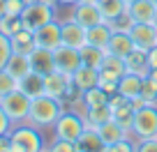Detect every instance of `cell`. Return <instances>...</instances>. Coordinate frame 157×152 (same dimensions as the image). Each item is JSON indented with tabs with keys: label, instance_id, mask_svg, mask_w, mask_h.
Masks as SVG:
<instances>
[{
	"label": "cell",
	"instance_id": "3",
	"mask_svg": "<svg viewBox=\"0 0 157 152\" xmlns=\"http://www.w3.org/2000/svg\"><path fill=\"white\" fill-rule=\"evenodd\" d=\"M83 129H86L83 113L63 111V115L53 124V136L56 138H67V141H78V136L83 134Z\"/></svg>",
	"mask_w": 157,
	"mask_h": 152
},
{
	"label": "cell",
	"instance_id": "13",
	"mask_svg": "<svg viewBox=\"0 0 157 152\" xmlns=\"http://www.w3.org/2000/svg\"><path fill=\"white\" fill-rule=\"evenodd\" d=\"M155 12H157V5L152 0H134L127 5V14L132 16L134 23H152Z\"/></svg>",
	"mask_w": 157,
	"mask_h": 152
},
{
	"label": "cell",
	"instance_id": "40",
	"mask_svg": "<svg viewBox=\"0 0 157 152\" xmlns=\"http://www.w3.org/2000/svg\"><path fill=\"white\" fill-rule=\"evenodd\" d=\"M10 129H12V120L5 113V108L0 106V134H10Z\"/></svg>",
	"mask_w": 157,
	"mask_h": 152
},
{
	"label": "cell",
	"instance_id": "32",
	"mask_svg": "<svg viewBox=\"0 0 157 152\" xmlns=\"http://www.w3.org/2000/svg\"><path fill=\"white\" fill-rule=\"evenodd\" d=\"M16 88H19V79L12 76L7 69H0V99L5 97V95L14 92Z\"/></svg>",
	"mask_w": 157,
	"mask_h": 152
},
{
	"label": "cell",
	"instance_id": "8",
	"mask_svg": "<svg viewBox=\"0 0 157 152\" xmlns=\"http://www.w3.org/2000/svg\"><path fill=\"white\" fill-rule=\"evenodd\" d=\"M53 60H56V69L63 74H69V76L83 65L81 49H74V46H67V44H60L53 51Z\"/></svg>",
	"mask_w": 157,
	"mask_h": 152
},
{
	"label": "cell",
	"instance_id": "28",
	"mask_svg": "<svg viewBox=\"0 0 157 152\" xmlns=\"http://www.w3.org/2000/svg\"><path fill=\"white\" fill-rule=\"evenodd\" d=\"M104 55H106V51H104V49H97V46H90V44H86L83 49H81L83 65H88V67H95V69H102Z\"/></svg>",
	"mask_w": 157,
	"mask_h": 152
},
{
	"label": "cell",
	"instance_id": "49",
	"mask_svg": "<svg viewBox=\"0 0 157 152\" xmlns=\"http://www.w3.org/2000/svg\"><path fill=\"white\" fill-rule=\"evenodd\" d=\"M152 2H155V5H157V0H152Z\"/></svg>",
	"mask_w": 157,
	"mask_h": 152
},
{
	"label": "cell",
	"instance_id": "12",
	"mask_svg": "<svg viewBox=\"0 0 157 152\" xmlns=\"http://www.w3.org/2000/svg\"><path fill=\"white\" fill-rule=\"evenodd\" d=\"M129 37L139 49H152L157 46V25L155 23H134L129 30Z\"/></svg>",
	"mask_w": 157,
	"mask_h": 152
},
{
	"label": "cell",
	"instance_id": "47",
	"mask_svg": "<svg viewBox=\"0 0 157 152\" xmlns=\"http://www.w3.org/2000/svg\"><path fill=\"white\" fill-rule=\"evenodd\" d=\"M152 23H155V25H157V12H155V21H152Z\"/></svg>",
	"mask_w": 157,
	"mask_h": 152
},
{
	"label": "cell",
	"instance_id": "46",
	"mask_svg": "<svg viewBox=\"0 0 157 152\" xmlns=\"http://www.w3.org/2000/svg\"><path fill=\"white\" fill-rule=\"evenodd\" d=\"M5 12H7V0H0V19L5 16Z\"/></svg>",
	"mask_w": 157,
	"mask_h": 152
},
{
	"label": "cell",
	"instance_id": "11",
	"mask_svg": "<svg viewBox=\"0 0 157 152\" xmlns=\"http://www.w3.org/2000/svg\"><path fill=\"white\" fill-rule=\"evenodd\" d=\"M72 19L78 21L81 25H86V28H93V25L102 23L104 16H102V12H99L97 2H76V5L72 7Z\"/></svg>",
	"mask_w": 157,
	"mask_h": 152
},
{
	"label": "cell",
	"instance_id": "18",
	"mask_svg": "<svg viewBox=\"0 0 157 152\" xmlns=\"http://www.w3.org/2000/svg\"><path fill=\"white\" fill-rule=\"evenodd\" d=\"M134 39L129 37V32H113L111 39H109V46H106V53L111 55H118V58H127V53L134 49Z\"/></svg>",
	"mask_w": 157,
	"mask_h": 152
},
{
	"label": "cell",
	"instance_id": "33",
	"mask_svg": "<svg viewBox=\"0 0 157 152\" xmlns=\"http://www.w3.org/2000/svg\"><path fill=\"white\" fill-rule=\"evenodd\" d=\"M49 150H53V152H78V143H76V141H67V138H56V136H53V143L49 145Z\"/></svg>",
	"mask_w": 157,
	"mask_h": 152
},
{
	"label": "cell",
	"instance_id": "22",
	"mask_svg": "<svg viewBox=\"0 0 157 152\" xmlns=\"http://www.w3.org/2000/svg\"><path fill=\"white\" fill-rule=\"evenodd\" d=\"M111 35H113L111 23L102 21V23H97V25H93V28H88V44H90V46H97V49H104V51H106L109 39H111Z\"/></svg>",
	"mask_w": 157,
	"mask_h": 152
},
{
	"label": "cell",
	"instance_id": "15",
	"mask_svg": "<svg viewBox=\"0 0 157 152\" xmlns=\"http://www.w3.org/2000/svg\"><path fill=\"white\" fill-rule=\"evenodd\" d=\"M141 88H143V76L134 72H125L120 76V83H118V92L127 99H136L141 97Z\"/></svg>",
	"mask_w": 157,
	"mask_h": 152
},
{
	"label": "cell",
	"instance_id": "26",
	"mask_svg": "<svg viewBox=\"0 0 157 152\" xmlns=\"http://www.w3.org/2000/svg\"><path fill=\"white\" fill-rule=\"evenodd\" d=\"M97 5H99V12H102L106 23H111L113 19H118L120 14L127 12V2L125 0H97Z\"/></svg>",
	"mask_w": 157,
	"mask_h": 152
},
{
	"label": "cell",
	"instance_id": "43",
	"mask_svg": "<svg viewBox=\"0 0 157 152\" xmlns=\"http://www.w3.org/2000/svg\"><path fill=\"white\" fill-rule=\"evenodd\" d=\"M76 2H81V0H58V5H65V7H74Z\"/></svg>",
	"mask_w": 157,
	"mask_h": 152
},
{
	"label": "cell",
	"instance_id": "6",
	"mask_svg": "<svg viewBox=\"0 0 157 152\" xmlns=\"http://www.w3.org/2000/svg\"><path fill=\"white\" fill-rule=\"evenodd\" d=\"M132 134L134 138H148L157 136V104H146V106L136 108L132 122Z\"/></svg>",
	"mask_w": 157,
	"mask_h": 152
},
{
	"label": "cell",
	"instance_id": "10",
	"mask_svg": "<svg viewBox=\"0 0 157 152\" xmlns=\"http://www.w3.org/2000/svg\"><path fill=\"white\" fill-rule=\"evenodd\" d=\"M60 25H63V44L74 46V49H83L88 44V28L86 25H81L74 19L60 21Z\"/></svg>",
	"mask_w": 157,
	"mask_h": 152
},
{
	"label": "cell",
	"instance_id": "5",
	"mask_svg": "<svg viewBox=\"0 0 157 152\" xmlns=\"http://www.w3.org/2000/svg\"><path fill=\"white\" fill-rule=\"evenodd\" d=\"M76 92L78 90L74 88L69 74H63V72H58V69H53L51 74L44 76V95H49V97L67 102V99H72V95H76Z\"/></svg>",
	"mask_w": 157,
	"mask_h": 152
},
{
	"label": "cell",
	"instance_id": "29",
	"mask_svg": "<svg viewBox=\"0 0 157 152\" xmlns=\"http://www.w3.org/2000/svg\"><path fill=\"white\" fill-rule=\"evenodd\" d=\"M118 83H120V76L113 72H106V69H99V81L97 85L109 95H116L118 92Z\"/></svg>",
	"mask_w": 157,
	"mask_h": 152
},
{
	"label": "cell",
	"instance_id": "19",
	"mask_svg": "<svg viewBox=\"0 0 157 152\" xmlns=\"http://www.w3.org/2000/svg\"><path fill=\"white\" fill-rule=\"evenodd\" d=\"M10 42H12V51H14V53H25V55H30L35 49H37L35 32H33V30H28V28H21L16 35H12Z\"/></svg>",
	"mask_w": 157,
	"mask_h": 152
},
{
	"label": "cell",
	"instance_id": "41",
	"mask_svg": "<svg viewBox=\"0 0 157 152\" xmlns=\"http://www.w3.org/2000/svg\"><path fill=\"white\" fill-rule=\"evenodd\" d=\"M0 152H12V141H10V134H0Z\"/></svg>",
	"mask_w": 157,
	"mask_h": 152
},
{
	"label": "cell",
	"instance_id": "14",
	"mask_svg": "<svg viewBox=\"0 0 157 152\" xmlns=\"http://www.w3.org/2000/svg\"><path fill=\"white\" fill-rule=\"evenodd\" d=\"M97 81H99V69L88 67V65H81V67L72 74V83H74V88L78 90V95L90 90V88H95Z\"/></svg>",
	"mask_w": 157,
	"mask_h": 152
},
{
	"label": "cell",
	"instance_id": "45",
	"mask_svg": "<svg viewBox=\"0 0 157 152\" xmlns=\"http://www.w3.org/2000/svg\"><path fill=\"white\" fill-rule=\"evenodd\" d=\"M148 79H150L152 83L157 85V69H150V72H148Z\"/></svg>",
	"mask_w": 157,
	"mask_h": 152
},
{
	"label": "cell",
	"instance_id": "7",
	"mask_svg": "<svg viewBox=\"0 0 157 152\" xmlns=\"http://www.w3.org/2000/svg\"><path fill=\"white\" fill-rule=\"evenodd\" d=\"M56 16H58V12H56L53 5H46V2H30V5H25L23 14H21V21H23V28L28 30H37L42 28V25H46L49 21H53Z\"/></svg>",
	"mask_w": 157,
	"mask_h": 152
},
{
	"label": "cell",
	"instance_id": "23",
	"mask_svg": "<svg viewBox=\"0 0 157 152\" xmlns=\"http://www.w3.org/2000/svg\"><path fill=\"white\" fill-rule=\"evenodd\" d=\"M78 152L81 150H104V141H102V136H99V132H97V127H93V124H88L86 122V129H83V134L78 136Z\"/></svg>",
	"mask_w": 157,
	"mask_h": 152
},
{
	"label": "cell",
	"instance_id": "35",
	"mask_svg": "<svg viewBox=\"0 0 157 152\" xmlns=\"http://www.w3.org/2000/svg\"><path fill=\"white\" fill-rule=\"evenodd\" d=\"M12 53H14V51H12V42H10V37L0 32V69H5V67H7V60H10V55H12Z\"/></svg>",
	"mask_w": 157,
	"mask_h": 152
},
{
	"label": "cell",
	"instance_id": "27",
	"mask_svg": "<svg viewBox=\"0 0 157 152\" xmlns=\"http://www.w3.org/2000/svg\"><path fill=\"white\" fill-rule=\"evenodd\" d=\"M83 118L88 124H93V127H99V124L109 122V120L113 118V113H111V106H95V108H86L83 111Z\"/></svg>",
	"mask_w": 157,
	"mask_h": 152
},
{
	"label": "cell",
	"instance_id": "21",
	"mask_svg": "<svg viewBox=\"0 0 157 152\" xmlns=\"http://www.w3.org/2000/svg\"><path fill=\"white\" fill-rule=\"evenodd\" d=\"M125 65H127V72L141 74L143 79H146L148 72H150V67H148V51L134 46V49L127 53V58H125Z\"/></svg>",
	"mask_w": 157,
	"mask_h": 152
},
{
	"label": "cell",
	"instance_id": "44",
	"mask_svg": "<svg viewBox=\"0 0 157 152\" xmlns=\"http://www.w3.org/2000/svg\"><path fill=\"white\" fill-rule=\"evenodd\" d=\"M30 2H46V5H53V7H58V0H30ZM28 2V5H30Z\"/></svg>",
	"mask_w": 157,
	"mask_h": 152
},
{
	"label": "cell",
	"instance_id": "31",
	"mask_svg": "<svg viewBox=\"0 0 157 152\" xmlns=\"http://www.w3.org/2000/svg\"><path fill=\"white\" fill-rule=\"evenodd\" d=\"M102 69L113 72V74H118V76H123V74L127 72V65H125V58H118V55L106 53V55H104V62H102Z\"/></svg>",
	"mask_w": 157,
	"mask_h": 152
},
{
	"label": "cell",
	"instance_id": "20",
	"mask_svg": "<svg viewBox=\"0 0 157 152\" xmlns=\"http://www.w3.org/2000/svg\"><path fill=\"white\" fill-rule=\"evenodd\" d=\"M19 90L21 92H25L30 99L39 97V95H44V76L39 72H28L23 76V79H19Z\"/></svg>",
	"mask_w": 157,
	"mask_h": 152
},
{
	"label": "cell",
	"instance_id": "39",
	"mask_svg": "<svg viewBox=\"0 0 157 152\" xmlns=\"http://www.w3.org/2000/svg\"><path fill=\"white\" fill-rule=\"evenodd\" d=\"M23 9H25V2H23V0H7V12H5V14L21 16V14H23Z\"/></svg>",
	"mask_w": 157,
	"mask_h": 152
},
{
	"label": "cell",
	"instance_id": "4",
	"mask_svg": "<svg viewBox=\"0 0 157 152\" xmlns=\"http://www.w3.org/2000/svg\"><path fill=\"white\" fill-rule=\"evenodd\" d=\"M30 104H33V99H30V97H28L25 92H21L19 88H16L14 92L5 95V97L0 99V106L5 108V113L10 115L12 124H19V122H28Z\"/></svg>",
	"mask_w": 157,
	"mask_h": 152
},
{
	"label": "cell",
	"instance_id": "24",
	"mask_svg": "<svg viewBox=\"0 0 157 152\" xmlns=\"http://www.w3.org/2000/svg\"><path fill=\"white\" fill-rule=\"evenodd\" d=\"M7 72L16 79H23L28 72H33V62H30V55L25 53H12L10 60H7Z\"/></svg>",
	"mask_w": 157,
	"mask_h": 152
},
{
	"label": "cell",
	"instance_id": "37",
	"mask_svg": "<svg viewBox=\"0 0 157 152\" xmlns=\"http://www.w3.org/2000/svg\"><path fill=\"white\" fill-rule=\"evenodd\" d=\"M141 97L146 99L148 104H157V85L152 83L150 79H143V88H141Z\"/></svg>",
	"mask_w": 157,
	"mask_h": 152
},
{
	"label": "cell",
	"instance_id": "9",
	"mask_svg": "<svg viewBox=\"0 0 157 152\" xmlns=\"http://www.w3.org/2000/svg\"><path fill=\"white\" fill-rule=\"evenodd\" d=\"M35 42H37V46H42V49L56 51L60 44H63V25H60V21L53 19L46 25L37 28L35 30Z\"/></svg>",
	"mask_w": 157,
	"mask_h": 152
},
{
	"label": "cell",
	"instance_id": "25",
	"mask_svg": "<svg viewBox=\"0 0 157 152\" xmlns=\"http://www.w3.org/2000/svg\"><path fill=\"white\" fill-rule=\"evenodd\" d=\"M109 99H111V95L104 92L99 85H95V88L81 92V106H83V111L86 108H95V106H106Z\"/></svg>",
	"mask_w": 157,
	"mask_h": 152
},
{
	"label": "cell",
	"instance_id": "38",
	"mask_svg": "<svg viewBox=\"0 0 157 152\" xmlns=\"http://www.w3.org/2000/svg\"><path fill=\"white\" fill-rule=\"evenodd\" d=\"M136 150H141V152H157V136L139 138L136 141Z\"/></svg>",
	"mask_w": 157,
	"mask_h": 152
},
{
	"label": "cell",
	"instance_id": "36",
	"mask_svg": "<svg viewBox=\"0 0 157 152\" xmlns=\"http://www.w3.org/2000/svg\"><path fill=\"white\" fill-rule=\"evenodd\" d=\"M136 150V141H132V138H120L118 143H113V145H109L104 152H134Z\"/></svg>",
	"mask_w": 157,
	"mask_h": 152
},
{
	"label": "cell",
	"instance_id": "30",
	"mask_svg": "<svg viewBox=\"0 0 157 152\" xmlns=\"http://www.w3.org/2000/svg\"><path fill=\"white\" fill-rule=\"evenodd\" d=\"M21 28H23V21H21V16H10V14H5L2 19H0V32L7 35V37L16 35Z\"/></svg>",
	"mask_w": 157,
	"mask_h": 152
},
{
	"label": "cell",
	"instance_id": "2",
	"mask_svg": "<svg viewBox=\"0 0 157 152\" xmlns=\"http://www.w3.org/2000/svg\"><path fill=\"white\" fill-rule=\"evenodd\" d=\"M10 141H12V152H39V150H44V136H42L39 127H35L30 122L12 124Z\"/></svg>",
	"mask_w": 157,
	"mask_h": 152
},
{
	"label": "cell",
	"instance_id": "1",
	"mask_svg": "<svg viewBox=\"0 0 157 152\" xmlns=\"http://www.w3.org/2000/svg\"><path fill=\"white\" fill-rule=\"evenodd\" d=\"M65 106L60 99H53L49 97V95H39V97L33 99V104H30V113H28V122L35 124V127L39 129H53L56 120L63 115Z\"/></svg>",
	"mask_w": 157,
	"mask_h": 152
},
{
	"label": "cell",
	"instance_id": "17",
	"mask_svg": "<svg viewBox=\"0 0 157 152\" xmlns=\"http://www.w3.org/2000/svg\"><path fill=\"white\" fill-rule=\"evenodd\" d=\"M30 62H33V69L39 72L42 76H46V74H51L56 69L53 51L51 49H42V46H37V49L30 53Z\"/></svg>",
	"mask_w": 157,
	"mask_h": 152
},
{
	"label": "cell",
	"instance_id": "48",
	"mask_svg": "<svg viewBox=\"0 0 157 152\" xmlns=\"http://www.w3.org/2000/svg\"><path fill=\"white\" fill-rule=\"evenodd\" d=\"M125 2H127V5H129V2H134V0H125Z\"/></svg>",
	"mask_w": 157,
	"mask_h": 152
},
{
	"label": "cell",
	"instance_id": "16",
	"mask_svg": "<svg viewBox=\"0 0 157 152\" xmlns=\"http://www.w3.org/2000/svg\"><path fill=\"white\" fill-rule=\"evenodd\" d=\"M97 132H99V136H102V141H104V150H106L109 145H113V143H118L120 138H127V136H129L127 129L118 122V120H113V118L109 120V122L99 124Z\"/></svg>",
	"mask_w": 157,
	"mask_h": 152
},
{
	"label": "cell",
	"instance_id": "34",
	"mask_svg": "<svg viewBox=\"0 0 157 152\" xmlns=\"http://www.w3.org/2000/svg\"><path fill=\"white\" fill-rule=\"evenodd\" d=\"M132 25H134V21H132V16H129L127 12H125V14H120L118 19L111 21L113 32H129V30H132Z\"/></svg>",
	"mask_w": 157,
	"mask_h": 152
},
{
	"label": "cell",
	"instance_id": "42",
	"mask_svg": "<svg viewBox=\"0 0 157 152\" xmlns=\"http://www.w3.org/2000/svg\"><path fill=\"white\" fill-rule=\"evenodd\" d=\"M148 67H150V69H157V46L148 49Z\"/></svg>",
	"mask_w": 157,
	"mask_h": 152
}]
</instances>
